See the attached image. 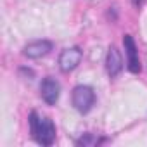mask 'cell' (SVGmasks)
<instances>
[{
    "label": "cell",
    "instance_id": "cell-1",
    "mask_svg": "<svg viewBox=\"0 0 147 147\" xmlns=\"http://www.w3.org/2000/svg\"><path fill=\"white\" fill-rule=\"evenodd\" d=\"M28 123H30L33 138L40 145H52L55 142V125L52 123L50 118L42 116L36 111H33L28 118Z\"/></svg>",
    "mask_w": 147,
    "mask_h": 147
},
{
    "label": "cell",
    "instance_id": "cell-3",
    "mask_svg": "<svg viewBox=\"0 0 147 147\" xmlns=\"http://www.w3.org/2000/svg\"><path fill=\"white\" fill-rule=\"evenodd\" d=\"M82 57H83V52L80 47H69V49H64L59 55V67L62 73H71L73 69H76L78 64L82 62Z\"/></svg>",
    "mask_w": 147,
    "mask_h": 147
},
{
    "label": "cell",
    "instance_id": "cell-8",
    "mask_svg": "<svg viewBox=\"0 0 147 147\" xmlns=\"http://www.w3.org/2000/svg\"><path fill=\"white\" fill-rule=\"evenodd\" d=\"M99 142H100V140H99L95 135H92V133H87V135H85V137H82V138H80L76 144H78V145H97Z\"/></svg>",
    "mask_w": 147,
    "mask_h": 147
},
{
    "label": "cell",
    "instance_id": "cell-4",
    "mask_svg": "<svg viewBox=\"0 0 147 147\" xmlns=\"http://www.w3.org/2000/svg\"><path fill=\"white\" fill-rule=\"evenodd\" d=\"M40 95L42 99L49 104V106H54L57 100H59V95H61V85L57 80H54L52 76L45 78L40 85Z\"/></svg>",
    "mask_w": 147,
    "mask_h": 147
},
{
    "label": "cell",
    "instance_id": "cell-9",
    "mask_svg": "<svg viewBox=\"0 0 147 147\" xmlns=\"http://www.w3.org/2000/svg\"><path fill=\"white\" fill-rule=\"evenodd\" d=\"M131 2H133V5H135V7H138V5L144 2V0H131Z\"/></svg>",
    "mask_w": 147,
    "mask_h": 147
},
{
    "label": "cell",
    "instance_id": "cell-5",
    "mask_svg": "<svg viewBox=\"0 0 147 147\" xmlns=\"http://www.w3.org/2000/svg\"><path fill=\"white\" fill-rule=\"evenodd\" d=\"M123 45L126 52V61H128V71L130 73H140V59H138V50L137 45L131 38V35L123 36Z\"/></svg>",
    "mask_w": 147,
    "mask_h": 147
},
{
    "label": "cell",
    "instance_id": "cell-7",
    "mask_svg": "<svg viewBox=\"0 0 147 147\" xmlns=\"http://www.w3.org/2000/svg\"><path fill=\"white\" fill-rule=\"evenodd\" d=\"M52 42L49 40H36V42H31L28 43L24 49H23V54L28 57V59H40L43 55H47L50 50H52Z\"/></svg>",
    "mask_w": 147,
    "mask_h": 147
},
{
    "label": "cell",
    "instance_id": "cell-6",
    "mask_svg": "<svg viewBox=\"0 0 147 147\" xmlns=\"http://www.w3.org/2000/svg\"><path fill=\"white\" fill-rule=\"evenodd\" d=\"M121 69H123V57H121L119 50L114 45H111L107 49V55H106V71L111 78H116L121 73Z\"/></svg>",
    "mask_w": 147,
    "mask_h": 147
},
{
    "label": "cell",
    "instance_id": "cell-2",
    "mask_svg": "<svg viewBox=\"0 0 147 147\" xmlns=\"http://www.w3.org/2000/svg\"><path fill=\"white\" fill-rule=\"evenodd\" d=\"M71 100H73V106H75V109L78 113L87 114L95 104V92L88 85H78V87H75V90H73Z\"/></svg>",
    "mask_w": 147,
    "mask_h": 147
}]
</instances>
